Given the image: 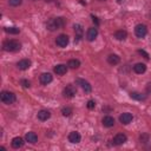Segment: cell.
I'll return each instance as SVG.
<instances>
[{
  "label": "cell",
  "mask_w": 151,
  "mask_h": 151,
  "mask_svg": "<svg viewBox=\"0 0 151 151\" xmlns=\"http://www.w3.org/2000/svg\"><path fill=\"white\" fill-rule=\"evenodd\" d=\"M126 37H127V33H126V31H124V29H118V31L114 32V38H116L117 40H119V41L125 40Z\"/></svg>",
  "instance_id": "44dd1931"
},
{
  "label": "cell",
  "mask_w": 151,
  "mask_h": 151,
  "mask_svg": "<svg viewBox=\"0 0 151 151\" xmlns=\"http://www.w3.org/2000/svg\"><path fill=\"white\" fill-rule=\"evenodd\" d=\"M2 47L7 52H18L21 50V44L17 40H6L2 45Z\"/></svg>",
  "instance_id": "7a4b0ae2"
},
{
  "label": "cell",
  "mask_w": 151,
  "mask_h": 151,
  "mask_svg": "<svg viewBox=\"0 0 151 151\" xmlns=\"http://www.w3.org/2000/svg\"><path fill=\"white\" fill-rule=\"evenodd\" d=\"M146 90H147V92H150V91H151V83H149V84H147Z\"/></svg>",
  "instance_id": "1f68e13d"
},
{
  "label": "cell",
  "mask_w": 151,
  "mask_h": 151,
  "mask_svg": "<svg viewBox=\"0 0 151 151\" xmlns=\"http://www.w3.org/2000/svg\"><path fill=\"white\" fill-rule=\"evenodd\" d=\"M5 32L6 33H9V34H18L20 32V29L18 27H6L5 28Z\"/></svg>",
  "instance_id": "484cf974"
},
{
  "label": "cell",
  "mask_w": 151,
  "mask_h": 151,
  "mask_svg": "<svg viewBox=\"0 0 151 151\" xmlns=\"http://www.w3.org/2000/svg\"><path fill=\"white\" fill-rule=\"evenodd\" d=\"M91 18H92L93 22L96 24V26H98V25H99V20H98V18H97V17H94V15H91Z\"/></svg>",
  "instance_id": "4dcf8cb0"
},
{
  "label": "cell",
  "mask_w": 151,
  "mask_h": 151,
  "mask_svg": "<svg viewBox=\"0 0 151 151\" xmlns=\"http://www.w3.org/2000/svg\"><path fill=\"white\" fill-rule=\"evenodd\" d=\"M80 66V61L78 59H70L68 63H67V67L72 68V70H76Z\"/></svg>",
  "instance_id": "603a6c76"
},
{
  "label": "cell",
  "mask_w": 151,
  "mask_h": 151,
  "mask_svg": "<svg viewBox=\"0 0 151 151\" xmlns=\"http://www.w3.org/2000/svg\"><path fill=\"white\" fill-rule=\"evenodd\" d=\"M101 123H103V125H104L105 127H112V126L114 125V118L111 117V116H105V117L103 118Z\"/></svg>",
  "instance_id": "ac0fdd59"
},
{
  "label": "cell",
  "mask_w": 151,
  "mask_h": 151,
  "mask_svg": "<svg viewBox=\"0 0 151 151\" xmlns=\"http://www.w3.org/2000/svg\"><path fill=\"white\" fill-rule=\"evenodd\" d=\"M134 34H136V37H138V38H144V37L147 34V28H146V26L143 25V24H138V25L134 27Z\"/></svg>",
  "instance_id": "5b68a950"
},
{
  "label": "cell",
  "mask_w": 151,
  "mask_h": 151,
  "mask_svg": "<svg viewBox=\"0 0 151 151\" xmlns=\"http://www.w3.org/2000/svg\"><path fill=\"white\" fill-rule=\"evenodd\" d=\"M80 139H81V136H80L79 132H77V131L70 132V134H68V142H71L73 144H77V143L80 142Z\"/></svg>",
  "instance_id": "4fadbf2b"
},
{
  "label": "cell",
  "mask_w": 151,
  "mask_h": 151,
  "mask_svg": "<svg viewBox=\"0 0 151 151\" xmlns=\"http://www.w3.org/2000/svg\"><path fill=\"white\" fill-rule=\"evenodd\" d=\"M98 1H105V0H98Z\"/></svg>",
  "instance_id": "e575fe53"
},
{
  "label": "cell",
  "mask_w": 151,
  "mask_h": 151,
  "mask_svg": "<svg viewBox=\"0 0 151 151\" xmlns=\"http://www.w3.org/2000/svg\"><path fill=\"white\" fill-rule=\"evenodd\" d=\"M132 119H133V116H132L131 113H129V112H124L123 114L119 116V122H120L122 124H124V125L130 124V123L132 122Z\"/></svg>",
  "instance_id": "ba28073f"
},
{
  "label": "cell",
  "mask_w": 151,
  "mask_h": 151,
  "mask_svg": "<svg viewBox=\"0 0 151 151\" xmlns=\"http://www.w3.org/2000/svg\"><path fill=\"white\" fill-rule=\"evenodd\" d=\"M53 71H54V73H57L58 76H63V74L66 73V71H67V66L64 65V64H59V65L54 66Z\"/></svg>",
  "instance_id": "e0dca14e"
},
{
  "label": "cell",
  "mask_w": 151,
  "mask_h": 151,
  "mask_svg": "<svg viewBox=\"0 0 151 151\" xmlns=\"http://www.w3.org/2000/svg\"><path fill=\"white\" fill-rule=\"evenodd\" d=\"M11 145H12L13 149H19L24 145V139L21 137H14L11 142Z\"/></svg>",
  "instance_id": "d6986e66"
},
{
  "label": "cell",
  "mask_w": 151,
  "mask_h": 151,
  "mask_svg": "<svg viewBox=\"0 0 151 151\" xmlns=\"http://www.w3.org/2000/svg\"><path fill=\"white\" fill-rule=\"evenodd\" d=\"M126 139H127L126 134H124V133H117L113 137V140L112 142H113L114 145H122V144H124L126 142Z\"/></svg>",
  "instance_id": "30bf717a"
},
{
  "label": "cell",
  "mask_w": 151,
  "mask_h": 151,
  "mask_svg": "<svg viewBox=\"0 0 151 151\" xmlns=\"http://www.w3.org/2000/svg\"><path fill=\"white\" fill-rule=\"evenodd\" d=\"M76 83L84 90V92L85 93H90L91 91H92V86L90 85V83L88 81H86L85 79H81V78H77L76 79Z\"/></svg>",
  "instance_id": "8992f818"
},
{
  "label": "cell",
  "mask_w": 151,
  "mask_h": 151,
  "mask_svg": "<svg viewBox=\"0 0 151 151\" xmlns=\"http://www.w3.org/2000/svg\"><path fill=\"white\" fill-rule=\"evenodd\" d=\"M72 113H73V110H72L70 106H65V107L61 109V114H63L64 117H70Z\"/></svg>",
  "instance_id": "d4e9b609"
},
{
  "label": "cell",
  "mask_w": 151,
  "mask_h": 151,
  "mask_svg": "<svg viewBox=\"0 0 151 151\" xmlns=\"http://www.w3.org/2000/svg\"><path fill=\"white\" fill-rule=\"evenodd\" d=\"M46 2H51V1H53V0H45Z\"/></svg>",
  "instance_id": "836d02e7"
},
{
  "label": "cell",
  "mask_w": 151,
  "mask_h": 151,
  "mask_svg": "<svg viewBox=\"0 0 151 151\" xmlns=\"http://www.w3.org/2000/svg\"><path fill=\"white\" fill-rule=\"evenodd\" d=\"M50 117H51V112L47 111V110H40V111L38 112V114H37V118H38L40 122H45V120L50 119Z\"/></svg>",
  "instance_id": "5bb4252c"
},
{
  "label": "cell",
  "mask_w": 151,
  "mask_h": 151,
  "mask_svg": "<svg viewBox=\"0 0 151 151\" xmlns=\"http://www.w3.org/2000/svg\"><path fill=\"white\" fill-rule=\"evenodd\" d=\"M130 97H131L132 99H136V100H144V99L146 98L145 94L139 93V92H131V93H130Z\"/></svg>",
  "instance_id": "cb8c5ba5"
},
{
  "label": "cell",
  "mask_w": 151,
  "mask_h": 151,
  "mask_svg": "<svg viewBox=\"0 0 151 151\" xmlns=\"http://www.w3.org/2000/svg\"><path fill=\"white\" fill-rule=\"evenodd\" d=\"M22 4V0H8V5L13 7H18Z\"/></svg>",
  "instance_id": "4316f807"
},
{
  "label": "cell",
  "mask_w": 151,
  "mask_h": 151,
  "mask_svg": "<svg viewBox=\"0 0 151 151\" xmlns=\"http://www.w3.org/2000/svg\"><path fill=\"white\" fill-rule=\"evenodd\" d=\"M20 84H21L24 87H26V88H28V87L31 86V83H29L28 80H26V79H21V80H20Z\"/></svg>",
  "instance_id": "f1b7e54d"
},
{
  "label": "cell",
  "mask_w": 151,
  "mask_h": 151,
  "mask_svg": "<svg viewBox=\"0 0 151 151\" xmlns=\"http://www.w3.org/2000/svg\"><path fill=\"white\" fill-rule=\"evenodd\" d=\"M31 60L29 59H21L20 61H18V64H17V66H18V68L19 70H21V71H25V70H28L29 67H31Z\"/></svg>",
  "instance_id": "7c38bea8"
},
{
  "label": "cell",
  "mask_w": 151,
  "mask_h": 151,
  "mask_svg": "<svg viewBox=\"0 0 151 151\" xmlns=\"http://www.w3.org/2000/svg\"><path fill=\"white\" fill-rule=\"evenodd\" d=\"M63 93H64V97L65 98H73L77 94V88H76L74 85H71L70 84V85H66L65 86Z\"/></svg>",
  "instance_id": "277c9868"
},
{
  "label": "cell",
  "mask_w": 151,
  "mask_h": 151,
  "mask_svg": "<svg viewBox=\"0 0 151 151\" xmlns=\"http://www.w3.org/2000/svg\"><path fill=\"white\" fill-rule=\"evenodd\" d=\"M97 35H98V29H97V27H90V28L87 29V32H86V39H87L88 41H93V40L97 38Z\"/></svg>",
  "instance_id": "9c48e42d"
},
{
  "label": "cell",
  "mask_w": 151,
  "mask_h": 151,
  "mask_svg": "<svg viewBox=\"0 0 151 151\" xmlns=\"http://www.w3.org/2000/svg\"><path fill=\"white\" fill-rule=\"evenodd\" d=\"M123 1H124V0H117V2H118V4H122Z\"/></svg>",
  "instance_id": "d6a6232c"
},
{
  "label": "cell",
  "mask_w": 151,
  "mask_h": 151,
  "mask_svg": "<svg viewBox=\"0 0 151 151\" xmlns=\"http://www.w3.org/2000/svg\"><path fill=\"white\" fill-rule=\"evenodd\" d=\"M119 61H120V58L117 54H110L107 57V63L110 65H117V64H119Z\"/></svg>",
  "instance_id": "7402d4cb"
},
{
  "label": "cell",
  "mask_w": 151,
  "mask_h": 151,
  "mask_svg": "<svg viewBox=\"0 0 151 151\" xmlns=\"http://www.w3.org/2000/svg\"><path fill=\"white\" fill-rule=\"evenodd\" d=\"M73 28H74V33H76V41H79L81 38H83V33H84V31H83V27L79 25V24H76L74 26H73Z\"/></svg>",
  "instance_id": "9a60e30c"
},
{
  "label": "cell",
  "mask_w": 151,
  "mask_h": 151,
  "mask_svg": "<svg viewBox=\"0 0 151 151\" xmlns=\"http://www.w3.org/2000/svg\"><path fill=\"white\" fill-rule=\"evenodd\" d=\"M55 44L59 47H66L68 44V37L66 34H59L55 39Z\"/></svg>",
  "instance_id": "52a82bcc"
},
{
  "label": "cell",
  "mask_w": 151,
  "mask_h": 151,
  "mask_svg": "<svg viewBox=\"0 0 151 151\" xmlns=\"http://www.w3.org/2000/svg\"><path fill=\"white\" fill-rule=\"evenodd\" d=\"M66 25V19L63 18V17H58V18H51L47 24H46V27L48 31H55V29H60L63 28L64 26Z\"/></svg>",
  "instance_id": "6da1fadb"
},
{
  "label": "cell",
  "mask_w": 151,
  "mask_h": 151,
  "mask_svg": "<svg viewBox=\"0 0 151 151\" xmlns=\"http://www.w3.org/2000/svg\"><path fill=\"white\" fill-rule=\"evenodd\" d=\"M133 71L136 73H138V74H142V73H144L146 71V65L143 64V63H137L133 66Z\"/></svg>",
  "instance_id": "ffe728a7"
},
{
  "label": "cell",
  "mask_w": 151,
  "mask_h": 151,
  "mask_svg": "<svg viewBox=\"0 0 151 151\" xmlns=\"http://www.w3.org/2000/svg\"><path fill=\"white\" fill-rule=\"evenodd\" d=\"M0 99L4 104H7V105H11L15 101L17 97L13 92H9V91H2L1 94H0Z\"/></svg>",
  "instance_id": "3957f363"
},
{
  "label": "cell",
  "mask_w": 151,
  "mask_h": 151,
  "mask_svg": "<svg viewBox=\"0 0 151 151\" xmlns=\"http://www.w3.org/2000/svg\"><path fill=\"white\" fill-rule=\"evenodd\" d=\"M25 139H26V142H28V143H31V144H35V143L38 142V136H37L34 132L29 131V132H27V133L25 134Z\"/></svg>",
  "instance_id": "2e32d148"
},
{
  "label": "cell",
  "mask_w": 151,
  "mask_h": 151,
  "mask_svg": "<svg viewBox=\"0 0 151 151\" xmlns=\"http://www.w3.org/2000/svg\"><path fill=\"white\" fill-rule=\"evenodd\" d=\"M39 80H40V83H41L42 85H48V84L53 80V78H52V74H51V73L45 72V73H41V74H40Z\"/></svg>",
  "instance_id": "8fae6325"
},
{
  "label": "cell",
  "mask_w": 151,
  "mask_h": 151,
  "mask_svg": "<svg viewBox=\"0 0 151 151\" xmlns=\"http://www.w3.org/2000/svg\"><path fill=\"white\" fill-rule=\"evenodd\" d=\"M86 106H87V109H90V110H92V109H94V107H96V103H94V100H92V99H90V100L87 101V104H86Z\"/></svg>",
  "instance_id": "83f0119b"
},
{
  "label": "cell",
  "mask_w": 151,
  "mask_h": 151,
  "mask_svg": "<svg viewBox=\"0 0 151 151\" xmlns=\"http://www.w3.org/2000/svg\"><path fill=\"white\" fill-rule=\"evenodd\" d=\"M138 53L143 54V55H144V58H146V59H149V58H150V57H149V54H147V53H146L144 50H138Z\"/></svg>",
  "instance_id": "f546056e"
},
{
  "label": "cell",
  "mask_w": 151,
  "mask_h": 151,
  "mask_svg": "<svg viewBox=\"0 0 151 151\" xmlns=\"http://www.w3.org/2000/svg\"><path fill=\"white\" fill-rule=\"evenodd\" d=\"M33 1H37V0H33Z\"/></svg>",
  "instance_id": "d590c367"
}]
</instances>
